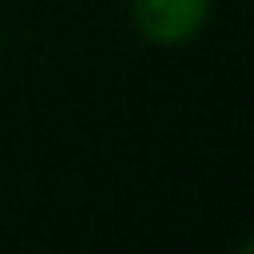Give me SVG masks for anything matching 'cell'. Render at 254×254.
<instances>
[{"label":"cell","instance_id":"1","mask_svg":"<svg viewBox=\"0 0 254 254\" xmlns=\"http://www.w3.org/2000/svg\"><path fill=\"white\" fill-rule=\"evenodd\" d=\"M131 20L147 44L179 48L206 28L210 0H131Z\"/></svg>","mask_w":254,"mask_h":254},{"label":"cell","instance_id":"2","mask_svg":"<svg viewBox=\"0 0 254 254\" xmlns=\"http://www.w3.org/2000/svg\"><path fill=\"white\" fill-rule=\"evenodd\" d=\"M238 254H254V238H246V242L238 246Z\"/></svg>","mask_w":254,"mask_h":254}]
</instances>
